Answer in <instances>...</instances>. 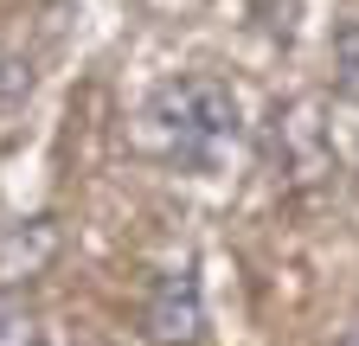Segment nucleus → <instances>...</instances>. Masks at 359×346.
<instances>
[{
	"label": "nucleus",
	"instance_id": "nucleus-1",
	"mask_svg": "<svg viewBox=\"0 0 359 346\" xmlns=\"http://www.w3.org/2000/svg\"><path fill=\"white\" fill-rule=\"evenodd\" d=\"M148 141L173 167H218V154L244 135V103L212 71H180L148 97Z\"/></svg>",
	"mask_w": 359,
	"mask_h": 346
},
{
	"label": "nucleus",
	"instance_id": "nucleus-2",
	"mask_svg": "<svg viewBox=\"0 0 359 346\" xmlns=\"http://www.w3.org/2000/svg\"><path fill=\"white\" fill-rule=\"evenodd\" d=\"M142 327H148L154 346H193V340H199V327H205V301H199V276H193V263H180V270H167V276L154 282Z\"/></svg>",
	"mask_w": 359,
	"mask_h": 346
},
{
	"label": "nucleus",
	"instance_id": "nucleus-3",
	"mask_svg": "<svg viewBox=\"0 0 359 346\" xmlns=\"http://www.w3.org/2000/svg\"><path fill=\"white\" fill-rule=\"evenodd\" d=\"M0 346H45V314L26 289H0Z\"/></svg>",
	"mask_w": 359,
	"mask_h": 346
},
{
	"label": "nucleus",
	"instance_id": "nucleus-4",
	"mask_svg": "<svg viewBox=\"0 0 359 346\" xmlns=\"http://www.w3.org/2000/svg\"><path fill=\"white\" fill-rule=\"evenodd\" d=\"M340 346H359V321H353V327H346V333H340Z\"/></svg>",
	"mask_w": 359,
	"mask_h": 346
}]
</instances>
